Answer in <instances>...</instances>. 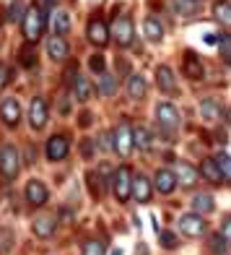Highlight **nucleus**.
Masks as SVG:
<instances>
[{"instance_id": "1", "label": "nucleus", "mask_w": 231, "mask_h": 255, "mask_svg": "<svg viewBox=\"0 0 231 255\" xmlns=\"http://www.w3.org/2000/svg\"><path fill=\"white\" fill-rule=\"evenodd\" d=\"M44 26H47V8H44V5L29 8L26 18H24V39L29 44H34L44 34Z\"/></svg>"}, {"instance_id": "2", "label": "nucleus", "mask_w": 231, "mask_h": 255, "mask_svg": "<svg viewBox=\"0 0 231 255\" xmlns=\"http://www.w3.org/2000/svg\"><path fill=\"white\" fill-rule=\"evenodd\" d=\"M18 172H21V154H18V148L5 143L3 148H0V175L10 182V180L18 177Z\"/></svg>"}, {"instance_id": "3", "label": "nucleus", "mask_w": 231, "mask_h": 255, "mask_svg": "<svg viewBox=\"0 0 231 255\" xmlns=\"http://www.w3.org/2000/svg\"><path fill=\"white\" fill-rule=\"evenodd\" d=\"M47 159L50 161H63L68 156V151H71V138H68L65 133H55L47 138Z\"/></svg>"}, {"instance_id": "4", "label": "nucleus", "mask_w": 231, "mask_h": 255, "mask_svg": "<svg viewBox=\"0 0 231 255\" xmlns=\"http://www.w3.org/2000/svg\"><path fill=\"white\" fill-rule=\"evenodd\" d=\"M112 37L120 47H130L133 44V18L130 16H117L112 26Z\"/></svg>"}, {"instance_id": "5", "label": "nucleus", "mask_w": 231, "mask_h": 255, "mask_svg": "<svg viewBox=\"0 0 231 255\" xmlns=\"http://www.w3.org/2000/svg\"><path fill=\"white\" fill-rule=\"evenodd\" d=\"M112 185H114V195H117V201L125 203L133 195V180H130V169L128 167H120L114 172L112 177Z\"/></svg>"}, {"instance_id": "6", "label": "nucleus", "mask_w": 231, "mask_h": 255, "mask_svg": "<svg viewBox=\"0 0 231 255\" xmlns=\"http://www.w3.org/2000/svg\"><path fill=\"white\" fill-rule=\"evenodd\" d=\"M114 135V151H117L120 156H130V151H133V130H130V125L128 123H120L117 125V130L112 133Z\"/></svg>"}, {"instance_id": "7", "label": "nucleus", "mask_w": 231, "mask_h": 255, "mask_svg": "<svg viewBox=\"0 0 231 255\" xmlns=\"http://www.w3.org/2000/svg\"><path fill=\"white\" fill-rule=\"evenodd\" d=\"M156 118H158V125L164 130H177L179 128V110L169 102H161L156 107Z\"/></svg>"}, {"instance_id": "8", "label": "nucleus", "mask_w": 231, "mask_h": 255, "mask_svg": "<svg viewBox=\"0 0 231 255\" xmlns=\"http://www.w3.org/2000/svg\"><path fill=\"white\" fill-rule=\"evenodd\" d=\"M0 120L8 128H16L21 123V102L16 97H5L0 102Z\"/></svg>"}, {"instance_id": "9", "label": "nucleus", "mask_w": 231, "mask_h": 255, "mask_svg": "<svg viewBox=\"0 0 231 255\" xmlns=\"http://www.w3.org/2000/svg\"><path fill=\"white\" fill-rule=\"evenodd\" d=\"M29 125L34 128V130H42V128L47 125V102H44V97H34V99H31Z\"/></svg>"}, {"instance_id": "10", "label": "nucleus", "mask_w": 231, "mask_h": 255, "mask_svg": "<svg viewBox=\"0 0 231 255\" xmlns=\"http://www.w3.org/2000/svg\"><path fill=\"white\" fill-rule=\"evenodd\" d=\"M86 34H88V42H91V44H96V47H104V44L109 42V34H112V31H109V26L96 16V18H91V21H88Z\"/></svg>"}, {"instance_id": "11", "label": "nucleus", "mask_w": 231, "mask_h": 255, "mask_svg": "<svg viewBox=\"0 0 231 255\" xmlns=\"http://www.w3.org/2000/svg\"><path fill=\"white\" fill-rule=\"evenodd\" d=\"M26 201L31 203V206H44L50 201V190H47V185H44L42 180H29L26 182Z\"/></svg>"}, {"instance_id": "12", "label": "nucleus", "mask_w": 231, "mask_h": 255, "mask_svg": "<svg viewBox=\"0 0 231 255\" xmlns=\"http://www.w3.org/2000/svg\"><path fill=\"white\" fill-rule=\"evenodd\" d=\"M179 229L187 237H203L205 235V222H203V216H198V214H184L179 219Z\"/></svg>"}, {"instance_id": "13", "label": "nucleus", "mask_w": 231, "mask_h": 255, "mask_svg": "<svg viewBox=\"0 0 231 255\" xmlns=\"http://www.w3.org/2000/svg\"><path fill=\"white\" fill-rule=\"evenodd\" d=\"M133 198L138 203H148L151 201V180L146 175H135L133 177Z\"/></svg>"}, {"instance_id": "14", "label": "nucleus", "mask_w": 231, "mask_h": 255, "mask_svg": "<svg viewBox=\"0 0 231 255\" xmlns=\"http://www.w3.org/2000/svg\"><path fill=\"white\" fill-rule=\"evenodd\" d=\"M154 185H156V190H158V193L169 195V193H174V188H177V175H174L171 169H158Z\"/></svg>"}, {"instance_id": "15", "label": "nucleus", "mask_w": 231, "mask_h": 255, "mask_svg": "<svg viewBox=\"0 0 231 255\" xmlns=\"http://www.w3.org/2000/svg\"><path fill=\"white\" fill-rule=\"evenodd\" d=\"M47 55L52 57V60H65L68 55H71V47H68V42H65V37H50L47 39Z\"/></svg>"}, {"instance_id": "16", "label": "nucleus", "mask_w": 231, "mask_h": 255, "mask_svg": "<svg viewBox=\"0 0 231 255\" xmlns=\"http://www.w3.org/2000/svg\"><path fill=\"white\" fill-rule=\"evenodd\" d=\"M156 84L161 91H174L177 89V81H174V71L169 65H158L156 68Z\"/></svg>"}, {"instance_id": "17", "label": "nucleus", "mask_w": 231, "mask_h": 255, "mask_svg": "<svg viewBox=\"0 0 231 255\" xmlns=\"http://www.w3.org/2000/svg\"><path fill=\"white\" fill-rule=\"evenodd\" d=\"M31 229H34V235H37L39 240H50L55 235V219L52 216H39V219H34Z\"/></svg>"}, {"instance_id": "18", "label": "nucleus", "mask_w": 231, "mask_h": 255, "mask_svg": "<svg viewBox=\"0 0 231 255\" xmlns=\"http://www.w3.org/2000/svg\"><path fill=\"white\" fill-rule=\"evenodd\" d=\"M174 175L182 185H187V188H192L195 182H198V169H195L192 164H187V161H177V169Z\"/></svg>"}, {"instance_id": "19", "label": "nucleus", "mask_w": 231, "mask_h": 255, "mask_svg": "<svg viewBox=\"0 0 231 255\" xmlns=\"http://www.w3.org/2000/svg\"><path fill=\"white\" fill-rule=\"evenodd\" d=\"M184 73H187V78L190 81H200L203 76H205V71H203V63L195 57L192 52H187L184 55Z\"/></svg>"}, {"instance_id": "20", "label": "nucleus", "mask_w": 231, "mask_h": 255, "mask_svg": "<svg viewBox=\"0 0 231 255\" xmlns=\"http://www.w3.org/2000/svg\"><path fill=\"white\" fill-rule=\"evenodd\" d=\"M128 94H130L133 99H143V97H146V78H143L141 73H133V76L128 78Z\"/></svg>"}, {"instance_id": "21", "label": "nucleus", "mask_w": 231, "mask_h": 255, "mask_svg": "<svg viewBox=\"0 0 231 255\" xmlns=\"http://www.w3.org/2000/svg\"><path fill=\"white\" fill-rule=\"evenodd\" d=\"M52 29H55L57 37H65V34L71 31V16H68V10H55Z\"/></svg>"}, {"instance_id": "22", "label": "nucleus", "mask_w": 231, "mask_h": 255, "mask_svg": "<svg viewBox=\"0 0 231 255\" xmlns=\"http://www.w3.org/2000/svg\"><path fill=\"white\" fill-rule=\"evenodd\" d=\"M208 211H213V198L208 193H198V195H192V214H208Z\"/></svg>"}, {"instance_id": "23", "label": "nucleus", "mask_w": 231, "mask_h": 255, "mask_svg": "<svg viewBox=\"0 0 231 255\" xmlns=\"http://www.w3.org/2000/svg\"><path fill=\"white\" fill-rule=\"evenodd\" d=\"M200 115H203L205 123H216L218 118H221V107H218V102H213V99H203Z\"/></svg>"}, {"instance_id": "24", "label": "nucleus", "mask_w": 231, "mask_h": 255, "mask_svg": "<svg viewBox=\"0 0 231 255\" xmlns=\"http://www.w3.org/2000/svg\"><path fill=\"white\" fill-rule=\"evenodd\" d=\"M143 31H146V39H148V42H161V37H164V29H161V24H158L156 18H151V16L143 21Z\"/></svg>"}, {"instance_id": "25", "label": "nucleus", "mask_w": 231, "mask_h": 255, "mask_svg": "<svg viewBox=\"0 0 231 255\" xmlns=\"http://www.w3.org/2000/svg\"><path fill=\"white\" fill-rule=\"evenodd\" d=\"M200 172H203V177L211 180V182H221V180H224L221 169H218V164H216V159H203Z\"/></svg>"}, {"instance_id": "26", "label": "nucleus", "mask_w": 231, "mask_h": 255, "mask_svg": "<svg viewBox=\"0 0 231 255\" xmlns=\"http://www.w3.org/2000/svg\"><path fill=\"white\" fill-rule=\"evenodd\" d=\"M213 16H216L218 24L231 26V3H226V0H218V3L213 5Z\"/></svg>"}, {"instance_id": "27", "label": "nucleus", "mask_w": 231, "mask_h": 255, "mask_svg": "<svg viewBox=\"0 0 231 255\" xmlns=\"http://www.w3.org/2000/svg\"><path fill=\"white\" fill-rule=\"evenodd\" d=\"M76 97L80 102H88L91 97H94V86H91V81L86 76H78L76 78Z\"/></svg>"}, {"instance_id": "28", "label": "nucleus", "mask_w": 231, "mask_h": 255, "mask_svg": "<svg viewBox=\"0 0 231 255\" xmlns=\"http://www.w3.org/2000/svg\"><path fill=\"white\" fill-rule=\"evenodd\" d=\"M133 143L141 148V151H148V148H151V133H148V128H143V125L135 128L133 130Z\"/></svg>"}, {"instance_id": "29", "label": "nucleus", "mask_w": 231, "mask_h": 255, "mask_svg": "<svg viewBox=\"0 0 231 255\" xmlns=\"http://www.w3.org/2000/svg\"><path fill=\"white\" fill-rule=\"evenodd\" d=\"M26 18V5H24V0H13V3L8 5V21H24Z\"/></svg>"}, {"instance_id": "30", "label": "nucleus", "mask_w": 231, "mask_h": 255, "mask_svg": "<svg viewBox=\"0 0 231 255\" xmlns=\"http://www.w3.org/2000/svg\"><path fill=\"white\" fill-rule=\"evenodd\" d=\"M18 63H21V68H34V65H37V52L26 44V47L18 52Z\"/></svg>"}, {"instance_id": "31", "label": "nucleus", "mask_w": 231, "mask_h": 255, "mask_svg": "<svg viewBox=\"0 0 231 255\" xmlns=\"http://www.w3.org/2000/svg\"><path fill=\"white\" fill-rule=\"evenodd\" d=\"M114 89H117V81H114V76L104 73V76H101V84H99L101 97H112V94H114Z\"/></svg>"}, {"instance_id": "32", "label": "nucleus", "mask_w": 231, "mask_h": 255, "mask_svg": "<svg viewBox=\"0 0 231 255\" xmlns=\"http://www.w3.org/2000/svg\"><path fill=\"white\" fill-rule=\"evenodd\" d=\"M158 242H161V248H166V250H174V248L179 245L177 235H174V232H169V229H164V232L158 235Z\"/></svg>"}, {"instance_id": "33", "label": "nucleus", "mask_w": 231, "mask_h": 255, "mask_svg": "<svg viewBox=\"0 0 231 255\" xmlns=\"http://www.w3.org/2000/svg\"><path fill=\"white\" fill-rule=\"evenodd\" d=\"M218 50H221V57L231 65V34H221V39H218Z\"/></svg>"}, {"instance_id": "34", "label": "nucleus", "mask_w": 231, "mask_h": 255, "mask_svg": "<svg viewBox=\"0 0 231 255\" xmlns=\"http://www.w3.org/2000/svg\"><path fill=\"white\" fill-rule=\"evenodd\" d=\"M83 255H104V242H99V240H88V242H83V250H80Z\"/></svg>"}, {"instance_id": "35", "label": "nucleus", "mask_w": 231, "mask_h": 255, "mask_svg": "<svg viewBox=\"0 0 231 255\" xmlns=\"http://www.w3.org/2000/svg\"><path fill=\"white\" fill-rule=\"evenodd\" d=\"M216 164H218V169H221V175H226L231 180V156L229 154H218L216 156Z\"/></svg>"}, {"instance_id": "36", "label": "nucleus", "mask_w": 231, "mask_h": 255, "mask_svg": "<svg viewBox=\"0 0 231 255\" xmlns=\"http://www.w3.org/2000/svg\"><path fill=\"white\" fill-rule=\"evenodd\" d=\"M88 68L94 73H99V76H104V68H107V63H104V55H91V60H88Z\"/></svg>"}, {"instance_id": "37", "label": "nucleus", "mask_w": 231, "mask_h": 255, "mask_svg": "<svg viewBox=\"0 0 231 255\" xmlns=\"http://www.w3.org/2000/svg\"><path fill=\"white\" fill-rule=\"evenodd\" d=\"M208 248H211L216 255H224V253H226V240H224L221 235H213V237H211V245H208Z\"/></svg>"}, {"instance_id": "38", "label": "nucleus", "mask_w": 231, "mask_h": 255, "mask_svg": "<svg viewBox=\"0 0 231 255\" xmlns=\"http://www.w3.org/2000/svg\"><path fill=\"white\" fill-rule=\"evenodd\" d=\"M10 84V68L8 65H0V91Z\"/></svg>"}, {"instance_id": "39", "label": "nucleus", "mask_w": 231, "mask_h": 255, "mask_svg": "<svg viewBox=\"0 0 231 255\" xmlns=\"http://www.w3.org/2000/svg\"><path fill=\"white\" fill-rule=\"evenodd\" d=\"M177 8L182 13H195V3L192 0H177Z\"/></svg>"}, {"instance_id": "40", "label": "nucleus", "mask_w": 231, "mask_h": 255, "mask_svg": "<svg viewBox=\"0 0 231 255\" xmlns=\"http://www.w3.org/2000/svg\"><path fill=\"white\" fill-rule=\"evenodd\" d=\"M221 237L226 240V245H231V219L224 222V229H221Z\"/></svg>"}, {"instance_id": "41", "label": "nucleus", "mask_w": 231, "mask_h": 255, "mask_svg": "<svg viewBox=\"0 0 231 255\" xmlns=\"http://www.w3.org/2000/svg\"><path fill=\"white\" fill-rule=\"evenodd\" d=\"M80 151H83V159H91V154H94V143H91L88 138H86L83 146H80Z\"/></svg>"}, {"instance_id": "42", "label": "nucleus", "mask_w": 231, "mask_h": 255, "mask_svg": "<svg viewBox=\"0 0 231 255\" xmlns=\"http://www.w3.org/2000/svg\"><path fill=\"white\" fill-rule=\"evenodd\" d=\"M57 107H60V112H63V115H68V112H71V102H68V97L57 99Z\"/></svg>"}, {"instance_id": "43", "label": "nucleus", "mask_w": 231, "mask_h": 255, "mask_svg": "<svg viewBox=\"0 0 231 255\" xmlns=\"http://www.w3.org/2000/svg\"><path fill=\"white\" fill-rule=\"evenodd\" d=\"M91 120H94V115H91V112H83V115L78 118V125L86 128V125H91Z\"/></svg>"}, {"instance_id": "44", "label": "nucleus", "mask_w": 231, "mask_h": 255, "mask_svg": "<svg viewBox=\"0 0 231 255\" xmlns=\"http://www.w3.org/2000/svg\"><path fill=\"white\" fill-rule=\"evenodd\" d=\"M218 39H221V31H211V34H205V42H208V44H218Z\"/></svg>"}, {"instance_id": "45", "label": "nucleus", "mask_w": 231, "mask_h": 255, "mask_svg": "<svg viewBox=\"0 0 231 255\" xmlns=\"http://www.w3.org/2000/svg\"><path fill=\"white\" fill-rule=\"evenodd\" d=\"M224 115H226V123H229V125H231V110H226V112H224Z\"/></svg>"}, {"instance_id": "46", "label": "nucleus", "mask_w": 231, "mask_h": 255, "mask_svg": "<svg viewBox=\"0 0 231 255\" xmlns=\"http://www.w3.org/2000/svg\"><path fill=\"white\" fill-rule=\"evenodd\" d=\"M57 3V0H44V8H47V5H55Z\"/></svg>"}, {"instance_id": "47", "label": "nucleus", "mask_w": 231, "mask_h": 255, "mask_svg": "<svg viewBox=\"0 0 231 255\" xmlns=\"http://www.w3.org/2000/svg\"><path fill=\"white\" fill-rule=\"evenodd\" d=\"M112 255H122V250H112Z\"/></svg>"}]
</instances>
